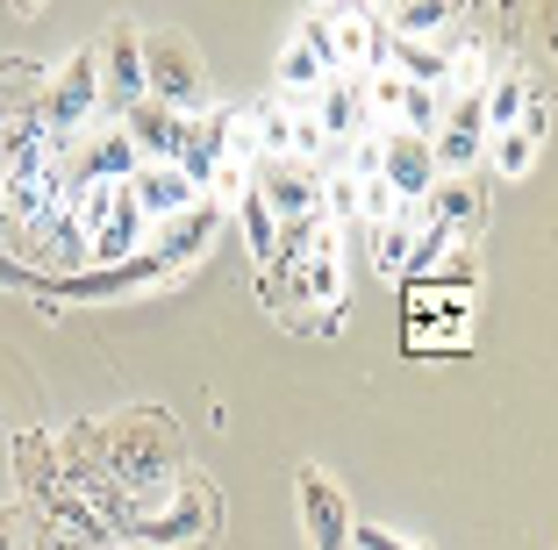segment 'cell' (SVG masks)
<instances>
[{
    "instance_id": "cell-1",
    "label": "cell",
    "mask_w": 558,
    "mask_h": 550,
    "mask_svg": "<svg viewBox=\"0 0 558 550\" xmlns=\"http://www.w3.org/2000/svg\"><path fill=\"white\" fill-rule=\"evenodd\" d=\"M100 114V50H72L58 72H44V130L58 144V164H65L72 136Z\"/></svg>"
},
{
    "instance_id": "cell-2",
    "label": "cell",
    "mask_w": 558,
    "mask_h": 550,
    "mask_svg": "<svg viewBox=\"0 0 558 550\" xmlns=\"http://www.w3.org/2000/svg\"><path fill=\"white\" fill-rule=\"evenodd\" d=\"M144 100L172 114H208V72H201L194 44L186 36H144Z\"/></svg>"
},
{
    "instance_id": "cell-3",
    "label": "cell",
    "mask_w": 558,
    "mask_h": 550,
    "mask_svg": "<svg viewBox=\"0 0 558 550\" xmlns=\"http://www.w3.org/2000/svg\"><path fill=\"white\" fill-rule=\"evenodd\" d=\"M208 536H215V486L186 479V486H172V501L158 515H144L130 529V550H201Z\"/></svg>"
},
{
    "instance_id": "cell-4",
    "label": "cell",
    "mask_w": 558,
    "mask_h": 550,
    "mask_svg": "<svg viewBox=\"0 0 558 550\" xmlns=\"http://www.w3.org/2000/svg\"><path fill=\"white\" fill-rule=\"evenodd\" d=\"M172 272L165 258H150V250H136L130 265H94V272H58V279H29L44 301H116V293H136V286H158V279Z\"/></svg>"
},
{
    "instance_id": "cell-5",
    "label": "cell",
    "mask_w": 558,
    "mask_h": 550,
    "mask_svg": "<svg viewBox=\"0 0 558 550\" xmlns=\"http://www.w3.org/2000/svg\"><path fill=\"white\" fill-rule=\"evenodd\" d=\"M294 493H301V529H308V550H351V493L329 479L323 465H301L294 472Z\"/></svg>"
},
{
    "instance_id": "cell-6",
    "label": "cell",
    "mask_w": 558,
    "mask_h": 550,
    "mask_svg": "<svg viewBox=\"0 0 558 550\" xmlns=\"http://www.w3.org/2000/svg\"><path fill=\"white\" fill-rule=\"evenodd\" d=\"M100 108L130 114L136 100H144V29H136L130 15H116L108 29H100Z\"/></svg>"
},
{
    "instance_id": "cell-7",
    "label": "cell",
    "mask_w": 558,
    "mask_h": 550,
    "mask_svg": "<svg viewBox=\"0 0 558 550\" xmlns=\"http://www.w3.org/2000/svg\"><path fill=\"white\" fill-rule=\"evenodd\" d=\"M323 22H329V36H337V72H387V44H395V36L379 29V8H365V0H329Z\"/></svg>"
},
{
    "instance_id": "cell-8",
    "label": "cell",
    "mask_w": 558,
    "mask_h": 550,
    "mask_svg": "<svg viewBox=\"0 0 558 550\" xmlns=\"http://www.w3.org/2000/svg\"><path fill=\"white\" fill-rule=\"evenodd\" d=\"M251 186H258L265 208L279 215V229H287V222H315V215H323V179H315L301 158H265L258 172H251Z\"/></svg>"
},
{
    "instance_id": "cell-9",
    "label": "cell",
    "mask_w": 558,
    "mask_h": 550,
    "mask_svg": "<svg viewBox=\"0 0 558 550\" xmlns=\"http://www.w3.org/2000/svg\"><path fill=\"white\" fill-rule=\"evenodd\" d=\"M379 179L395 186V200H429L437 186V150L429 136H409V130H379Z\"/></svg>"
},
{
    "instance_id": "cell-10",
    "label": "cell",
    "mask_w": 558,
    "mask_h": 550,
    "mask_svg": "<svg viewBox=\"0 0 558 550\" xmlns=\"http://www.w3.org/2000/svg\"><path fill=\"white\" fill-rule=\"evenodd\" d=\"M116 122L130 130V144H136V158H144V164H180V150L194 144L201 114H172V108H158V100H136V108L116 114Z\"/></svg>"
},
{
    "instance_id": "cell-11",
    "label": "cell",
    "mask_w": 558,
    "mask_h": 550,
    "mask_svg": "<svg viewBox=\"0 0 558 550\" xmlns=\"http://www.w3.org/2000/svg\"><path fill=\"white\" fill-rule=\"evenodd\" d=\"M429 150H437V172H473V158L487 150V108H480V94L465 100H444V122L437 136H429Z\"/></svg>"
},
{
    "instance_id": "cell-12",
    "label": "cell",
    "mask_w": 558,
    "mask_h": 550,
    "mask_svg": "<svg viewBox=\"0 0 558 550\" xmlns=\"http://www.w3.org/2000/svg\"><path fill=\"white\" fill-rule=\"evenodd\" d=\"M222 236V200H201V208H186V215H172V222H150V258H165V265H194V258H208V243Z\"/></svg>"
},
{
    "instance_id": "cell-13",
    "label": "cell",
    "mask_w": 558,
    "mask_h": 550,
    "mask_svg": "<svg viewBox=\"0 0 558 550\" xmlns=\"http://www.w3.org/2000/svg\"><path fill=\"white\" fill-rule=\"evenodd\" d=\"M136 144H130V130H100L94 144H86V158H65V194H80V186H130L136 179Z\"/></svg>"
},
{
    "instance_id": "cell-14",
    "label": "cell",
    "mask_w": 558,
    "mask_h": 550,
    "mask_svg": "<svg viewBox=\"0 0 558 550\" xmlns=\"http://www.w3.org/2000/svg\"><path fill=\"white\" fill-rule=\"evenodd\" d=\"M308 114H315V130L323 136H365V72H329L323 86H315V100H308Z\"/></svg>"
},
{
    "instance_id": "cell-15",
    "label": "cell",
    "mask_w": 558,
    "mask_h": 550,
    "mask_svg": "<svg viewBox=\"0 0 558 550\" xmlns=\"http://www.w3.org/2000/svg\"><path fill=\"white\" fill-rule=\"evenodd\" d=\"M130 200L150 215V222H172V215H186V208H201V186L180 172V164H136V179H130Z\"/></svg>"
},
{
    "instance_id": "cell-16",
    "label": "cell",
    "mask_w": 558,
    "mask_h": 550,
    "mask_svg": "<svg viewBox=\"0 0 558 550\" xmlns=\"http://www.w3.org/2000/svg\"><path fill=\"white\" fill-rule=\"evenodd\" d=\"M423 229H429V208H423V200H395V215H379V222H373V265L387 279H401Z\"/></svg>"
},
{
    "instance_id": "cell-17",
    "label": "cell",
    "mask_w": 558,
    "mask_h": 550,
    "mask_svg": "<svg viewBox=\"0 0 558 550\" xmlns=\"http://www.w3.org/2000/svg\"><path fill=\"white\" fill-rule=\"evenodd\" d=\"M444 65H451V50L429 44V36H395L387 44V72H401L409 86H437L444 94Z\"/></svg>"
},
{
    "instance_id": "cell-18",
    "label": "cell",
    "mask_w": 558,
    "mask_h": 550,
    "mask_svg": "<svg viewBox=\"0 0 558 550\" xmlns=\"http://www.w3.org/2000/svg\"><path fill=\"white\" fill-rule=\"evenodd\" d=\"M537 136H544V100H530L515 130H494V144H487L494 150V172H501V179H523L530 158H537Z\"/></svg>"
},
{
    "instance_id": "cell-19",
    "label": "cell",
    "mask_w": 558,
    "mask_h": 550,
    "mask_svg": "<svg viewBox=\"0 0 558 550\" xmlns=\"http://www.w3.org/2000/svg\"><path fill=\"white\" fill-rule=\"evenodd\" d=\"M50 522H58V536H72V550H108V543H116V529H108L80 493H65V486L50 493Z\"/></svg>"
},
{
    "instance_id": "cell-20",
    "label": "cell",
    "mask_w": 558,
    "mask_h": 550,
    "mask_svg": "<svg viewBox=\"0 0 558 550\" xmlns=\"http://www.w3.org/2000/svg\"><path fill=\"white\" fill-rule=\"evenodd\" d=\"M423 208H429V222H437V229H444V236H451V243H459L465 229L480 222V194H473V186H465V179H437V186H429V200H423Z\"/></svg>"
},
{
    "instance_id": "cell-21",
    "label": "cell",
    "mask_w": 558,
    "mask_h": 550,
    "mask_svg": "<svg viewBox=\"0 0 558 550\" xmlns=\"http://www.w3.org/2000/svg\"><path fill=\"white\" fill-rule=\"evenodd\" d=\"M530 100H537V86H530L523 72H494L487 94H480V108H487V130H515Z\"/></svg>"
},
{
    "instance_id": "cell-22",
    "label": "cell",
    "mask_w": 558,
    "mask_h": 550,
    "mask_svg": "<svg viewBox=\"0 0 558 550\" xmlns=\"http://www.w3.org/2000/svg\"><path fill=\"white\" fill-rule=\"evenodd\" d=\"M487 80H494V58H487V44H451V65H444V100L487 94Z\"/></svg>"
},
{
    "instance_id": "cell-23",
    "label": "cell",
    "mask_w": 558,
    "mask_h": 550,
    "mask_svg": "<svg viewBox=\"0 0 558 550\" xmlns=\"http://www.w3.org/2000/svg\"><path fill=\"white\" fill-rule=\"evenodd\" d=\"M244 122H251V136H258V158H294V108H287V100H258Z\"/></svg>"
},
{
    "instance_id": "cell-24",
    "label": "cell",
    "mask_w": 558,
    "mask_h": 550,
    "mask_svg": "<svg viewBox=\"0 0 558 550\" xmlns=\"http://www.w3.org/2000/svg\"><path fill=\"white\" fill-rule=\"evenodd\" d=\"M323 80H329V65L301 44V36L279 50V94H287V100H315V86H323Z\"/></svg>"
},
{
    "instance_id": "cell-25",
    "label": "cell",
    "mask_w": 558,
    "mask_h": 550,
    "mask_svg": "<svg viewBox=\"0 0 558 550\" xmlns=\"http://www.w3.org/2000/svg\"><path fill=\"white\" fill-rule=\"evenodd\" d=\"M236 222H244L251 258H258V265H272V250H279V215L265 208V194H258V186H251V194L236 200Z\"/></svg>"
},
{
    "instance_id": "cell-26",
    "label": "cell",
    "mask_w": 558,
    "mask_h": 550,
    "mask_svg": "<svg viewBox=\"0 0 558 550\" xmlns=\"http://www.w3.org/2000/svg\"><path fill=\"white\" fill-rule=\"evenodd\" d=\"M459 22V0H395V36H437Z\"/></svg>"
},
{
    "instance_id": "cell-27",
    "label": "cell",
    "mask_w": 558,
    "mask_h": 550,
    "mask_svg": "<svg viewBox=\"0 0 558 550\" xmlns=\"http://www.w3.org/2000/svg\"><path fill=\"white\" fill-rule=\"evenodd\" d=\"M29 250H50V258L65 250V258H72V250H86V236H80V222H72L65 208H50L44 222H29Z\"/></svg>"
},
{
    "instance_id": "cell-28",
    "label": "cell",
    "mask_w": 558,
    "mask_h": 550,
    "mask_svg": "<svg viewBox=\"0 0 558 550\" xmlns=\"http://www.w3.org/2000/svg\"><path fill=\"white\" fill-rule=\"evenodd\" d=\"M437 122H444V94H437V86H409V94H401V122H395V130L437 136Z\"/></svg>"
},
{
    "instance_id": "cell-29",
    "label": "cell",
    "mask_w": 558,
    "mask_h": 550,
    "mask_svg": "<svg viewBox=\"0 0 558 550\" xmlns=\"http://www.w3.org/2000/svg\"><path fill=\"white\" fill-rule=\"evenodd\" d=\"M351 543L359 550H429V543H415V536H401V529H379V522H359Z\"/></svg>"
},
{
    "instance_id": "cell-30",
    "label": "cell",
    "mask_w": 558,
    "mask_h": 550,
    "mask_svg": "<svg viewBox=\"0 0 558 550\" xmlns=\"http://www.w3.org/2000/svg\"><path fill=\"white\" fill-rule=\"evenodd\" d=\"M429 272H437V286L444 293H473V250H451V258H444V265H429Z\"/></svg>"
},
{
    "instance_id": "cell-31",
    "label": "cell",
    "mask_w": 558,
    "mask_h": 550,
    "mask_svg": "<svg viewBox=\"0 0 558 550\" xmlns=\"http://www.w3.org/2000/svg\"><path fill=\"white\" fill-rule=\"evenodd\" d=\"M323 215H359V179H329V186H323Z\"/></svg>"
},
{
    "instance_id": "cell-32",
    "label": "cell",
    "mask_w": 558,
    "mask_h": 550,
    "mask_svg": "<svg viewBox=\"0 0 558 550\" xmlns=\"http://www.w3.org/2000/svg\"><path fill=\"white\" fill-rule=\"evenodd\" d=\"M351 179H379V136H359V144H351Z\"/></svg>"
},
{
    "instance_id": "cell-33",
    "label": "cell",
    "mask_w": 558,
    "mask_h": 550,
    "mask_svg": "<svg viewBox=\"0 0 558 550\" xmlns=\"http://www.w3.org/2000/svg\"><path fill=\"white\" fill-rule=\"evenodd\" d=\"M315 144H329V136L315 130V114H308V108H294V158H308Z\"/></svg>"
},
{
    "instance_id": "cell-34",
    "label": "cell",
    "mask_w": 558,
    "mask_h": 550,
    "mask_svg": "<svg viewBox=\"0 0 558 550\" xmlns=\"http://www.w3.org/2000/svg\"><path fill=\"white\" fill-rule=\"evenodd\" d=\"M551 50H558V0H551Z\"/></svg>"
},
{
    "instance_id": "cell-35",
    "label": "cell",
    "mask_w": 558,
    "mask_h": 550,
    "mask_svg": "<svg viewBox=\"0 0 558 550\" xmlns=\"http://www.w3.org/2000/svg\"><path fill=\"white\" fill-rule=\"evenodd\" d=\"M15 8H22V15H36V8H44V0H15Z\"/></svg>"
},
{
    "instance_id": "cell-36",
    "label": "cell",
    "mask_w": 558,
    "mask_h": 550,
    "mask_svg": "<svg viewBox=\"0 0 558 550\" xmlns=\"http://www.w3.org/2000/svg\"><path fill=\"white\" fill-rule=\"evenodd\" d=\"M365 8H387V15H395V0H365Z\"/></svg>"
}]
</instances>
